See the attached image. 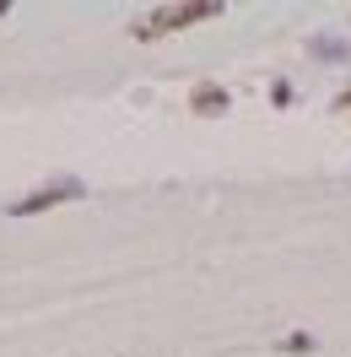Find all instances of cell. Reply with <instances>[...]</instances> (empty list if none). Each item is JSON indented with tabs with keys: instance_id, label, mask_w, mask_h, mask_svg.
I'll return each instance as SVG.
<instances>
[{
	"instance_id": "7a4b0ae2",
	"label": "cell",
	"mask_w": 351,
	"mask_h": 357,
	"mask_svg": "<svg viewBox=\"0 0 351 357\" xmlns=\"http://www.w3.org/2000/svg\"><path fill=\"white\" fill-rule=\"evenodd\" d=\"M87 195V184L81 178H44L33 195H22V201H11L6 211L11 217H38V211H54V206H65V201H81Z\"/></svg>"
},
{
	"instance_id": "277c9868",
	"label": "cell",
	"mask_w": 351,
	"mask_h": 357,
	"mask_svg": "<svg viewBox=\"0 0 351 357\" xmlns=\"http://www.w3.org/2000/svg\"><path fill=\"white\" fill-rule=\"evenodd\" d=\"M308 54H313V60H351V44H341V38H313Z\"/></svg>"
},
{
	"instance_id": "6da1fadb",
	"label": "cell",
	"mask_w": 351,
	"mask_h": 357,
	"mask_svg": "<svg viewBox=\"0 0 351 357\" xmlns=\"http://www.w3.org/2000/svg\"><path fill=\"white\" fill-rule=\"evenodd\" d=\"M211 17H221V0H168V6H152L146 17H135L130 38L152 44V38H168V33H178V27L211 22Z\"/></svg>"
},
{
	"instance_id": "3957f363",
	"label": "cell",
	"mask_w": 351,
	"mask_h": 357,
	"mask_svg": "<svg viewBox=\"0 0 351 357\" xmlns=\"http://www.w3.org/2000/svg\"><path fill=\"white\" fill-rule=\"evenodd\" d=\"M189 109H195V114H227V92H221L217 82H205V87H195Z\"/></svg>"
}]
</instances>
